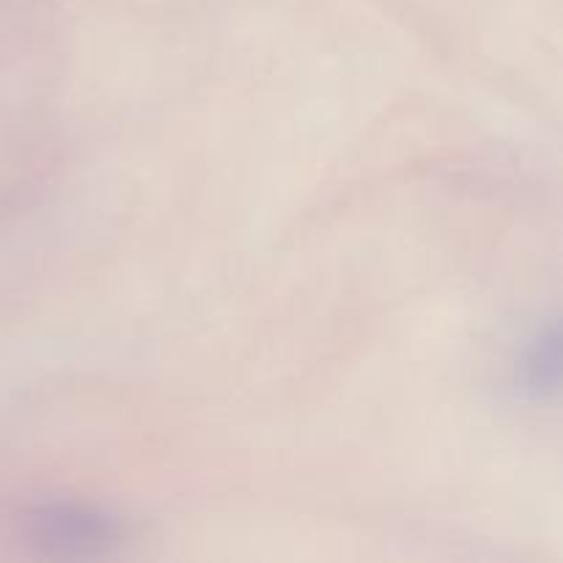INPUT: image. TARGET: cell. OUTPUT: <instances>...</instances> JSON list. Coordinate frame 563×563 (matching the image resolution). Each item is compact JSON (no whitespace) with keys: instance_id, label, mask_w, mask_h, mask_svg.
<instances>
[{"instance_id":"cell-1","label":"cell","mask_w":563,"mask_h":563,"mask_svg":"<svg viewBox=\"0 0 563 563\" xmlns=\"http://www.w3.org/2000/svg\"><path fill=\"white\" fill-rule=\"evenodd\" d=\"M27 537L33 544L64 559L108 553L121 539L119 520L97 506L47 504L27 515Z\"/></svg>"},{"instance_id":"cell-2","label":"cell","mask_w":563,"mask_h":563,"mask_svg":"<svg viewBox=\"0 0 563 563\" xmlns=\"http://www.w3.org/2000/svg\"><path fill=\"white\" fill-rule=\"evenodd\" d=\"M559 328L544 324L522 344L517 357V388L531 399H544L559 388Z\"/></svg>"}]
</instances>
